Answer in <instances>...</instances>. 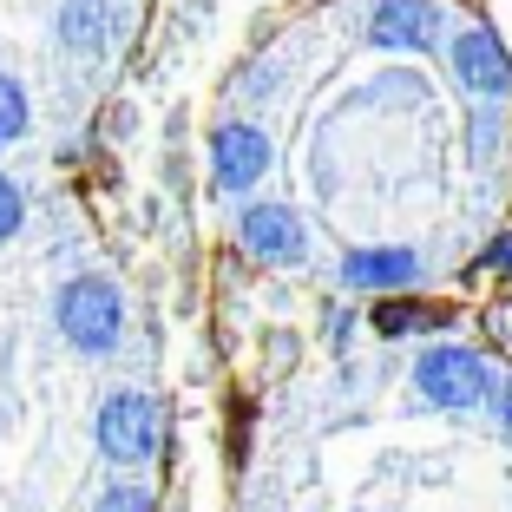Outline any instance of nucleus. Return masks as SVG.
I'll return each instance as SVG.
<instances>
[{"label": "nucleus", "instance_id": "9d476101", "mask_svg": "<svg viewBox=\"0 0 512 512\" xmlns=\"http://www.w3.org/2000/svg\"><path fill=\"white\" fill-rule=\"evenodd\" d=\"M375 335L381 342H407V335H440L453 322V309H440V302H414V296H394L388 289V302H375Z\"/></svg>", "mask_w": 512, "mask_h": 512}, {"label": "nucleus", "instance_id": "4468645a", "mask_svg": "<svg viewBox=\"0 0 512 512\" xmlns=\"http://www.w3.org/2000/svg\"><path fill=\"white\" fill-rule=\"evenodd\" d=\"M92 512H158V499H151L145 486H132V480H125V486H106Z\"/></svg>", "mask_w": 512, "mask_h": 512}, {"label": "nucleus", "instance_id": "6e6552de", "mask_svg": "<svg viewBox=\"0 0 512 512\" xmlns=\"http://www.w3.org/2000/svg\"><path fill=\"white\" fill-rule=\"evenodd\" d=\"M447 20H440L434 0H375V14H368V40L381 53H434Z\"/></svg>", "mask_w": 512, "mask_h": 512}, {"label": "nucleus", "instance_id": "1a4fd4ad", "mask_svg": "<svg viewBox=\"0 0 512 512\" xmlns=\"http://www.w3.org/2000/svg\"><path fill=\"white\" fill-rule=\"evenodd\" d=\"M421 283V256L401 250V243H381V250H348L342 256V289H362V296H388V289H414Z\"/></svg>", "mask_w": 512, "mask_h": 512}, {"label": "nucleus", "instance_id": "7ed1b4c3", "mask_svg": "<svg viewBox=\"0 0 512 512\" xmlns=\"http://www.w3.org/2000/svg\"><path fill=\"white\" fill-rule=\"evenodd\" d=\"M486 388H493V368H486L480 348L440 342V348H421V362H414V394L427 407L467 414V407H486Z\"/></svg>", "mask_w": 512, "mask_h": 512}, {"label": "nucleus", "instance_id": "0eeeda50", "mask_svg": "<svg viewBox=\"0 0 512 512\" xmlns=\"http://www.w3.org/2000/svg\"><path fill=\"white\" fill-rule=\"evenodd\" d=\"M453 79L467 86V99H493V106H506V99H512V53L499 46V33H486V27L460 33V40H453Z\"/></svg>", "mask_w": 512, "mask_h": 512}, {"label": "nucleus", "instance_id": "9b49d317", "mask_svg": "<svg viewBox=\"0 0 512 512\" xmlns=\"http://www.w3.org/2000/svg\"><path fill=\"white\" fill-rule=\"evenodd\" d=\"M27 125H33V99H27V86H20L14 73H0V151L20 145V138H27Z\"/></svg>", "mask_w": 512, "mask_h": 512}, {"label": "nucleus", "instance_id": "f3484780", "mask_svg": "<svg viewBox=\"0 0 512 512\" xmlns=\"http://www.w3.org/2000/svg\"><path fill=\"white\" fill-rule=\"evenodd\" d=\"M348 335H355V309L342 302V309H329V342H335V348H348Z\"/></svg>", "mask_w": 512, "mask_h": 512}, {"label": "nucleus", "instance_id": "dca6fc26", "mask_svg": "<svg viewBox=\"0 0 512 512\" xmlns=\"http://www.w3.org/2000/svg\"><path fill=\"white\" fill-rule=\"evenodd\" d=\"M486 407H493V427H499V434H512V375L499 381V388H486Z\"/></svg>", "mask_w": 512, "mask_h": 512}, {"label": "nucleus", "instance_id": "20e7f679", "mask_svg": "<svg viewBox=\"0 0 512 512\" xmlns=\"http://www.w3.org/2000/svg\"><path fill=\"white\" fill-rule=\"evenodd\" d=\"M237 243H243V256L270 263V270H296V263H309V224H302V211H289L283 197H270V204H243Z\"/></svg>", "mask_w": 512, "mask_h": 512}, {"label": "nucleus", "instance_id": "f8f14e48", "mask_svg": "<svg viewBox=\"0 0 512 512\" xmlns=\"http://www.w3.org/2000/svg\"><path fill=\"white\" fill-rule=\"evenodd\" d=\"M499 138H506V119H499V106L493 99H473V165H493V151H499Z\"/></svg>", "mask_w": 512, "mask_h": 512}, {"label": "nucleus", "instance_id": "39448f33", "mask_svg": "<svg viewBox=\"0 0 512 512\" xmlns=\"http://www.w3.org/2000/svg\"><path fill=\"white\" fill-rule=\"evenodd\" d=\"M270 132L263 125H250V119H230V125H217L211 132V184L224 197H243V191H256V184L270 178Z\"/></svg>", "mask_w": 512, "mask_h": 512}, {"label": "nucleus", "instance_id": "423d86ee", "mask_svg": "<svg viewBox=\"0 0 512 512\" xmlns=\"http://www.w3.org/2000/svg\"><path fill=\"white\" fill-rule=\"evenodd\" d=\"M119 33H125L119 0H60V14H53V46L73 60H106Z\"/></svg>", "mask_w": 512, "mask_h": 512}, {"label": "nucleus", "instance_id": "f257e3e1", "mask_svg": "<svg viewBox=\"0 0 512 512\" xmlns=\"http://www.w3.org/2000/svg\"><path fill=\"white\" fill-rule=\"evenodd\" d=\"M53 329L79 355H119L125 342V296L112 276H66L53 289Z\"/></svg>", "mask_w": 512, "mask_h": 512}, {"label": "nucleus", "instance_id": "2eb2a0df", "mask_svg": "<svg viewBox=\"0 0 512 512\" xmlns=\"http://www.w3.org/2000/svg\"><path fill=\"white\" fill-rule=\"evenodd\" d=\"M480 270L486 276H512V230H499V237L480 250Z\"/></svg>", "mask_w": 512, "mask_h": 512}, {"label": "nucleus", "instance_id": "f03ea898", "mask_svg": "<svg viewBox=\"0 0 512 512\" xmlns=\"http://www.w3.org/2000/svg\"><path fill=\"white\" fill-rule=\"evenodd\" d=\"M92 440H99V453L125 473L151 467L158 447H165V407L151 401L145 388H112L106 401H99V414H92Z\"/></svg>", "mask_w": 512, "mask_h": 512}, {"label": "nucleus", "instance_id": "ddd939ff", "mask_svg": "<svg viewBox=\"0 0 512 512\" xmlns=\"http://www.w3.org/2000/svg\"><path fill=\"white\" fill-rule=\"evenodd\" d=\"M20 224H27V191H20V184L0 171V243H14Z\"/></svg>", "mask_w": 512, "mask_h": 512}]
</instances>
